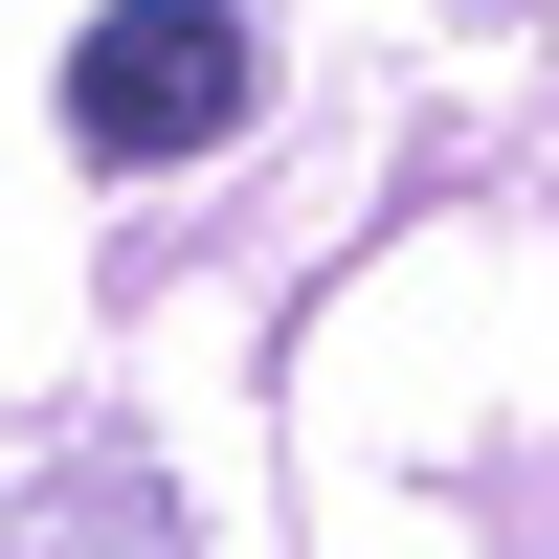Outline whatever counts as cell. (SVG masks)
<instances>
[{
	"mask_svg": "<svg viewBox=\"0 0 559 559\" xmlns=\"http://www.w3.org/2000/svg\"><path fill=\"white\" fill-rule=\"evenodd\" d=\"M247 112V23H224V0H112V23L68 45V134L90 157H202V134Z\"/></svg>",
	"mask_w": 559,
	"mask_h": 559,
	"instance_id": "obj_1",
	"label": "cell"
}]
</instances>
